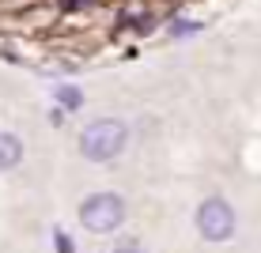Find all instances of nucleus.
<instances>
[{
	"mask_svg": "<svg viewBox=\"0 0 261 253\" xmlns=\"http://www.w3.org/2000/svg\"><path fill=\"white\" fill-rule=\"evenodd\" d=\"M125 140H129L125 121L102 117V121H91L84 132H80V151H84V159H91V162H110L125 148Z\"/></svg>",
	"mask_w": 261,
	"mask_h": 253,
	"instance_id": "obj_1",
	"label": "nucleus"
},
{
	"mask_svg": "<svg viewBox=\"0 0 261 253\" xmlns=\"http://www.w3.org/2000/svg\"><path fill=\"white\" fill-rule=\"evenodd\" d=\"M80 223H84L91 234H106L118 231L125 223V201L118 193H95L80 204Z\"/></svg>",
	"mask_w": 261,
	"mask_h": 253,
	"instance_id": "obj_2",
	"label": "nucleus"
},
{
	"mask_svg": "<svg viewBox=\"0 0 261 253\" xmlns=\"http://www.w3.org/2000/svg\"><path fill=\"white\" fill-rule=\"evenodd\" d=\"M197 227L208 242H227L235 234V208H231L223 196H208L197 212Z\"/></svg>",
	"mask_w": 261,
	"mask_h": 253,
	"instance_id": "obj_3",
	"label": "nucleus"
},
{
	"mask_svg": "<svg viewBox=\"0 0 261 253\" xmlns=\"http://www.w3.org/2000/svg\"><path fill=\"white\" fill-rule=\"evenodd\" d=\"M19 159H23V140L12 132H0V170L19 166Z\"/></svg>",
	"mask_w": 261,
	"mask_h": 253,
	"instance_id": "obj_4",
	"label": "nucleus"
},
{
	"mask_svg": "<svg viewBox=\"0 0 261 253\" xmlns=\"http://www.w3.org/2000/svg\"><path fill=\"white\" fill-rule=\"evenodd\" d=\"M57 102L65 106V110H80V102H84V95H80L76 87H65V91H57Z\"/></svg>",
	"mask_w": 261,
	"mask_h": 253,
	"instance_id": "obj_5",
	"label": "nucleus"
},
{
	"mask_svg": "<svg viewBox=\"0 0 261 253\" xmlns=\"http://www.w3.org/2000/svg\"><path fill=\"white\" fill-rule=\"evenodd\" d=\"M57 253H72V238L65 231H57Z\"/></svg>",
	"mask_w": 261,
	"mask_h": 253,
	"instance_id": "obj_6",
	"label": "nucleus"
},
{
	"mask_svg": "<svg viewBox=\"0 0 261 253\" xmlns=\"http://www.w3.org/2000/svg\"><path fill=\"white\" fill-rule=\"evenodd\" d=\"M114 253H144L140 246H121V249H114Z\"/></svg>",
	"mask_w": 261,
	"mask_h": 253,
	"instance_id": "obj_7",
	"label": "nucleus"
}]
</instances>
